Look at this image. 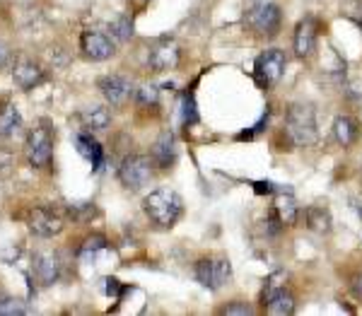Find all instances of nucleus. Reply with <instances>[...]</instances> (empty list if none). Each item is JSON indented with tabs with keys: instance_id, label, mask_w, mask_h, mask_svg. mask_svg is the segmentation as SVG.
<instances>
[{
	"instance_id": "obj_4",
	"label": "nucleus",
	"mask_w": 362,
	"mask_h": 316,
	"mask_svg": "<svg viewBox=\"0 0 362 316\" xmlns=\"http://www.w3.org/2000/svg\"><path fill=\"white\" fill-rule=\"evenodd\" d=\"M285 65H288V58L281 48H266L259 58H256L254 65V78L261 87H273L276 83H281Z\"/></svg>"
},
{
	"instance_id": "obj_9",
	"label": "nucleus",
	"mask_w": 362,
	"mask_h": 316,
	"mask_svg": "<svg viewBox=\"0 0 362 316\" xmlns=\"http://www.w3.org/2000/svg\"><path fill=\"white\" fill-rule=\"evenodd\" d=\"M27 225H29V230L36 234V237H56L63 230V220L56 215L53 210L48 208H34L29 210V215H27Z\"/></svg>"
},
{
	"instance_id": "obj_20",
	"label": "nucleus",
	"mask_w": 362,
	"mask_h": 316,
	"mask_svg": "<svg viewBox=\"0 0 362 316\" xmlns=\"http://www.w3.org/2000/svg\"><path fill=\"white\" fill-rule=\"evenodd\" d=\"M22 126V116L18 111V107L15 104H5L0 109V135L3 138H10V135H15Z\"/></svg>"
},
{
	"instance_id": "obj_16",
	"label": "nucleus",
	"mask_w": 362,
	"mask_h": 316,
	"mask_svg": "<svg viewBox=\"0 0 362 316\" xmlns=\"http://www.w3.org/2000/svg\"><path fill=\"white\" fill-rule=\"evenodd\" d=\"M295 307H297V304H295V295L285 285L266 302V312L273 316H290L295 314Z\"/></svg>"
},
{
	"instance_id": "obj_21",
	"label": "nucleus",
	"mask_w": 362,
	"mask_h": 316,
	"mask_svg": "<svg viewBox=\"0 0 362 316\" xmlns=\"http://www.w3.org/2000/svg\"><path fill=\"white\" fill-rule=\"evenodd\" d=\"M276 212H278V220L283 225H295L297 222V215H300V208L295 203V198L290 193H281L276 200Z\"/></svg>"
},
{
	"instance_id": "obj_8",
	"label": "nucleus",
	"mask_w": 362,
	"mask_h": 316,
	"mask_svg": "<svg viewBox=\"0 0 362 316\" xmlns=\"http://www.w3.org/2000/svg\"><path fill=\"white\" fill-rule=\"evenodd\" d=\"M80 48L85 53V58H90V61H107V58L114 56V41L109 39V34L95 29L82 32Z\"/></svg>"
},
{
	"instance_id": "obj_31",
	"label": "nucleus",
	"mask_w": 362,
	"mask_h": 316,
	"mask_svg": "<svg viewBox=\"0 0 362 316\" xmlns=\"http://www.w3.org/2000/svg\"><path fill=\"white\" fill-rule=\"evenodd\" d=\"M254 186H256V188H254L256 193H273V191H276V186H273L271 181H256Z\"/></svg>"
},
{
	"instance_id": "obj_13",
	"label": "nucleus",
	"mask_w": 362,
	"mask_h": 316,
	"mask_svg": "<svg viewBox=\"0 0 362 316\" xmlns=\"http://www.w3.org/2000/svg\"><path fill=\"white\" fill-rule=\"evenodd\" d=\"M34 273L43 285H53L60 275L58 256L51 254V252H39L34 256Z\"/></svg>"
},
{
	"instance_id": "obj_18",
	"label": "nucleus",
	"mask_w": 362,
	"mask_h": 316,
	"mask_svg": "<svg viewBox=\"0 0 362 316\" xmlns=\"http://www.w3.org/2000/svg\"><path fill=\"white\" fill-rule=\"evenodd\" d=\"M333 135H336V140L343 145V148H350V145L360 138V128H358V123H355V118L338 116L336 121H333Z\"/></svg>"
},
{
	"instance_id": "obj_17",
	"label": "nucleus",
	"mask_w": 362,
	"mask_h": 316,
	"mask_svg": "<svg viewBox=\"0 0 362 316\" xmlns=\"http://www.w3.org/2000/svg\"><path fill=\"white\" fill-rule=\"evenodd\" d=\"M179 63V51L177 46H157L150 51V56H147V65H150L152 70H169L174 68V65Z\"/></svg>"
},
{
	"instance_id": "obj_25",
	"label": "nucleus",
	"mask_w": 362,
	"mask_h": 316,
	"mask_svg": "<svg viewBox=\"0 0 362 316\" xmlns=\"http://www.w3.org/2000/svg\"><path fill=\"white\" fill-rule=\"evenodd\" d=\"M27 312H29V309L25 307V302H20V299L0 292V316H20V314H27Z\"/></svg>"
},
{
	"instance_id": "obj_30",
	"label": "nucleus",
	"mask_w": 362,
	"mask_h": 316,
	"mask_svg": "<svg viewBox=\"0 0 362 316\" xmlns=\"http://www.w3.org/2000/svg\"><path fill=\"white\" fill-rule=\"evenodd\" d=\"M104 292H107L109 297H119L121 282L116 280V277H104Z\"/></svg>"
},
{
	"instance_id": "obj_28",
	"label": "nucleus",
	"mask_w": 362,
	"mask_h": 316,
	"mask_svg": "<svg viewBox=\"0 0 362 316\" xmlns=\"http://www.w3.org/2000/svg\"><path fill=\"white\" fill-rule=\"evenodd\" d=\"M135 99H138L140 107H155L157 104V90L155 87H140L138 92H135Z\"/></svg>"
},
{
	"instance_id": "obj_6",
	"label": "nucleus",
	"mask_w": 362,
	"mask_h": 316,
	"mask_svg": "<svg viewBox=\"0 0 362 316\" xmlns=\"http://www.w3.org/2000/svg\"><path fill=\"white\" fill-rule=\"evenodd\" d=\"M119 179L130 191L142 188L152 179V160L145 155H128L119 167Z\"/></svg>"
},
{
	"instance_id": "obj_2",
	"label": "nucleus",
	"mask_w": 362,
	"mask_h": 316,
	"mask_svg": "<svg viewBox=\"0 0 362 316\" xmlns=\"http://www.w3.org/2000/svg\"><path fill=\"white\" fill-rule=\"evenodd\" d=\"M285 133L297 148H309L319 138L316 114L309 104H293L285 114Z\"/></svg>"
},
{
	"instance_id": "obj_22",
	"label": "nucleus",
	"mask_w": 362,
	"mask_h": 316,
	"mask_svg": "<svg viewBox=\"0 0 362 316\" xmlns=\"http://www.w3.org/2000/svg\"><path fill=\"white\" fill-rule=\"evenodd\" d=\"M82 121H85V128L90 130H104L112 123V114L104 107H90L82 111Z\"/></svg>"
},
{
	"instance_id": "obj_32",
	"label": "nucleus",
	"mask_w": 362,
	"mask_h": 316,
	"mask_svg": "<svg viewBox=\"0 0 362 316\" xmlns=\"http://www.w3.org/2000/svg\"><path fill=\"white\" fill-rule=\"evenodd\" d=\"M8 56H10V48H8V43H5L3 39H0V68H3V65L8 63Z\"/></svg>"
},
{
	"instance_id": "obj_10",
	"label": "nucleus",
	"mask_w": 362,
	"mask_h": 316,
	"mask_svg": "<svg viewBox=\"0 0 362 316\" xmlns=\"http://www.w3.org/2000/svg\"><path fill=\"white\" fill-rule=\"evenodd\" d=\"M100 90L104 99L112 107H121L130 97V83L126 78H121V75H107V78H102Z\"/></svg>"
},
{
	"instance_id": "obj_7",
	"label": "nucleus",
	"mask_w": 362,
	"mask_h": 316,
	"mask_svg": "<svg viewBox=\"0 0 362 316\" xmlns=\"http://www.w3.org/2000/svg\"><path fill=\"white\" fill-rule=\"evenodd\" d=\"M27 160H29L32 167L36 169H43L51 165V157H53V138H51V130L43 128V126H36L29 130L27 135Z\"/></svg>"
},
{
	"instance_id": "obj_26",
	"label": "nucleus",
	"mask_w": 362,
	"mask_h": 316,
	"mask_svg": "<svg viewBox=\"0 0 362 316\" xmlns=\"http://www.w3.org/2000/svg\"><path fill=\"white\" fill-rule=\"evenodd\" d=\"M285 285V273L283 270H278V273H273L271 277H268L266 280V285H263V304L268 302V299H271L273 295H276L278 290H281V287Z\"/></svg>"
},
{
	"instance_id": "obj_11",
	"label": "nucleus",
	"mask_w": 362,
	"mask_h": 316,
	"mask_svg": "<svg viewBox=\"0 0 362 316\" xmlns=\"http://www.w3.org/2000/svg\"><path fill=\"white\" fill-rule=\"evenodd\" d=\"M316 48V25L311 18H304L295 29V53L300 58H309Z\"/></svg>"
},
{
	"instance_id": "obj_3",
	"label": "nucleus",
	"mask_w": 362,
	"mask_h": 316,
	"mask_svg": "<svg viewBox=\"0 0 362 316\" xmlns=\"http://www.w3.org/2000/svg\"><path fill=\"white\" fill-rule=\"evenodd\" d=\"M194 275L208 290H220L224 282L232 277V263L224 256H206V259L196 261Z\"/></svg>"
},
{
	"instance_id": "obj_29",
	"label": "nucleus",
	"mask_w": 362,
	"mask_h": 316,
	"mask_svg": "<svg viewBox=\"0 0 362 316\" xmlns=\"http://www.w3.org/2000/svg\"><path fill=\"white\" fill-rule=\"evenodd\" d=\"M222 314H227V316H232V314L246 316V314H254V309H251L246 302H234V304H227V307L222 309Z\"/></svg>"
},
{
	"instance_id": "obj_24",
	"label": "nucleus",
	"mask_w": 362,
	"mask_h": 316,
	"mask_svg": "<svg viewBox=\"0 0 362 316\" xmlns=\"http://www.w3.org/2000/svg\"><path fill=\"white\" fill-rule=\"evenodd\" d=\"M109 32H112V36L116 41H128L133 36V22H130V18H126V15H121V18H116L109 25Z\"/></svg>"
},
{
	"instance_id": "obj_23",
	"label": "nucleus",
	"mask_w": 362,
	"mask_h": 316,
	"mask_svg": "<svg viewBox=\"0 0 362 316\" xmlns=\"http://www.w3.org/2000/svg\"><path fill=\"white\" fill-rule=\"evenodd\" d=\"M104 249H107V239L100 237V234H95V237L85 239V244H82V249H80V259L85 261V263H90V261H95L97 254L104 252Z\"/></svg>"
},
{
	"instance_id": "obj_5",
	"label": "nucleus",
	"mask_w": 362,
	"mask_h": 316,
	"mask_svg": "<svg viewBox=\"0 0 362 316\" xmlns=\"http://www.w3.org/2000/svg\"><path fill=\"white\" fill-rule=\"evenodd\" d=\"M281 8L276 3H259L251 10H246L244 22L261 36H276L281 29Z\"/></svg>"
},
{
	"instance_id": "obj_12",
	"label": "nucleus",
	"mask_w": 362,
	"mask_h": 316,
	"mask_svg": "<svg viewBox=\"0 0 362 316\" xmlns=\"http://www.w3.org/2000/svg\"><path fill=\"white\" fill-rule=\"evenodd\" d=\"M152 162L162 169H169L177 162V140H174V133L164 130L160 138L152 145Z\"/></svg>"
},
{
	"instance_id": "obj_33",
	"label": "nucleus",
	"mask_w": 362,
	"mask_h": 316,
	"mask_svg": "<svg viewBox=\"0 0 362 316\" xmlns=\"http://www.w3.org/2000/svg\"><path fill=\"white\" fill-rule=\"evenodd\" d=\"M355 287H358V292L362 295V273H360L358 277H355Z\"/></svg>"
},
{
	"instance_id": "obj_15",
	"label": "nucleus",
	"mask_w": 362,
	"mask_h": 316,
	"mask_svg": "<svg viewBox=\"0 0 362 316\" xmlns=\"http://www.w3.org/2000/svg\"><path fill=\"white\" fill-rule=\"evenodd\" d=\"M75 143H78V152L85 160H90L92 162V169L95 172H100V169L104 167V150H102V145L97 143L92 135H87V133H80L78 138H75Z\"/></svg>"
},
{
	"instance_id": "obj_1",
	"label": "nucleus",
	"mask_w": 362,
	"mask_h": 316,
	"mask_svg": "<svg viewBox=\"0 0 362 316\" xmlns=\"http://www.w3.org/2000/svg\"><path fill=\"white\" fill-rule=\"evenodd\" d=\"M142 208H145V215L150 217L155 225L174 227L179 222V217L184 215V200H181V195L177 191L157 188L145 195Z\"/></svg>"
},
{
	"instance_id": "obj_14",
	"label": "nucleus",
	"mask_w": 362,
	"mask_h": 316,
	"mask_svg": "<svg viewBox=\"0 0 362 316\" xmlns=\"http://www.w3.org/2000/svg\"><path fill=\"white\" fill-rule=\"evenodd\" d=\"M13 80L20 90H32V87L43 83V70L32 61H20L13 70Z\"/></svg>"
},
{
	"instance_id": "obj_27",
	"label": "nucleus",
	"mask_w": 362,
	"mask_h": 316,
	"mask_svg": "<svg viewBox=\"0 0 362 316\" xmlns=\"http://www.w3.org/2000/svg\"><path fill=\"white\" fill-rule=\"evenodd\" d=\"M181 116H184V123H199V109H196V99L191 92L184 95V109H181Z\"/></svg>"
},
{
	"instance_id": "obj_19",
	"label": "nucleus",
	"mask_w": 362,
	"mask_h": 316,
	"mask_svg": "<svg viewBox=\"0 0 362 316\" xmlns=\"http://www.w3.org/2000/svg\"><path fill=\"white\" fill-rule=\"evenodd\" d=\"M304 220L311 232L323 234L331 230V212H328V208H323V205H309L304 210Z\"/></svg>"
}]
</instances>
